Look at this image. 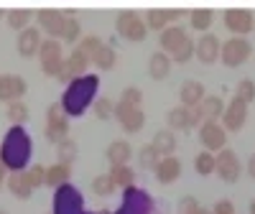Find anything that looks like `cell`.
Here are the masks:
<instances>
[{"label":"cell","mask_w":255,"mask_h":214,"mask_svg":"<svg viewBox=\"0 0 255 214\" xmlns=\"http://www.w3.org/2000/svg\"><path fill=\"white\" fill-rule=\"evenodd\" d=\"M115 28L125 41H133V44H140V41L145 38V33H148V26H145L143 15L135 13V10H120L118 18H115Z\"/></svg>","instance_id":"cell-5"},{"label":"cell","mask_w":255,"mask_h":214,"mask_svg":"<svg viewBox=\"0 0 255 214\" xmlns=\"http://www.w3.org/2000/svg\"><path fill=\"white\" fill-rule=\"evenodd\" d=\"M100 46H102V41H100L97 36H87V38H82V41H79V46H77V49H79L84 56H87V59H90V64H92V56L97 54V49H100Z\"/></svg>","instance_id":"cell-43"},{"label":"cell","mask_w":255,"mask_h":214,"mask_svg":"<svg viewBox=\"0 0 255 214\" xmlns=\"http://www.w3.org/2000/svg\"><path fill=\"white\" fill-rule=\"evenodd\" d=\"M92 112L97 120H110V117H115V102L108 97H97L92 105Z\"/></svg>","instance_id":"cell-35"},{"label":"cell","mask_w":255,"mask_h":214,"mask_svg":"<svg viewBox=\"0 0 255 214\" xmlns=\"http://www.w3.org/2000/svg\"><path fill=\"white\" fill-rule=\"evenodd\" d=\"M77 153H79V148H77V143H74L72 138L61 140V143L56 145V156H59V163H64V166H72V163L77 161Z\"/></svg>","instance_id":"cell-34"},{"label":"cell","mask_w":255,"mask_h":214,"mask_svg":"<svg viewBox=\"0 0 255 214\" xmlns=\"http://www.w3.org/2000/svg\"><path fill=\"white\" fill-rule=\"evenodd\" d=\"M115 61H118V54H115V49L108 46V44H102V46L97 49V54L92 56V64H95L97 69H102V72H110V69L115 67Z\"/></svg>","instance_id":"cell-30"},{"label":"cell","mask_w":255,"mask_h":214,"mask_svg":"<svg viewBox=\"0 0 255 214\" xmlns=\"http://www.w3.org/2000/svg\"><path fill=\"white\" fill-rule=\"evenodd\" d=\"M225 26L235 36L245 38V33H250L255 28V13L248 8H227L225 10Z\"/></svg>","instance_id":"cell-13"},{"label":"cell","mask_w":255,"mask_h":214,"mask_svg":"<svg viewBox=\"0 0 255 214\" xmlns=\"http://www.w3.org/2000/svg\"><path fill=\"white\" fill-rule=\"evenodd\" d=\"M44 135H46V140L54 143V145H59L61 140L69 138V117L64 115V110H61L59 102L49 105V110H46V127H44Z\"/></svg>","instance_id":"cell-7"},{"label":"cell","mask_w":255,"mask_h":214,"mask_svg":"<svg viewBox=\"0 0 255 214\" xmlns=\"http://www.w3.org/2000/svg\"><path fill=\"white\" fill-rule=\"evenodd\" d=\"M5 179H8V168H5V163H3V161H0V184H3Z\"/></svg>","instance_id":"cell-48"},{"label":"cell","mask_w":255,"mask_h":214,"mask_svg":"<svg viewBox=\"0 0 255 214\" xmlns=\"http://www.w3.org/2000/svg\"><path fill=\"white\" fill-rule=\"evenodd\" d=\"M5 115H8V120L13 122V125H23L26 120H28V107L23 105V102H10L8 105V110H5Z\"/></svg>","instance_id":"cell-40"},{"label":"cell","mask_w":255,"mask_h":214,"mask_svg":"<svg viewBox=\"0 0 255 214\" xmlns=\"http://www.w3.org/2000/svg\"><path fill=\"white\" fill-rule=\"evenodd\" d=\"M26 176H28L31 186H33V189H38V186H44V179H46V168H44V166H38V163H33L31 168H26Z\"/></svg>","instance_id":"cell-45"},{"label":"cell","mask_w":255,"mask_h":214,"mask_svg":"<svg viewBox=\"0 0 255 214\" xmlns=\"http://www.w3.org/2000/svg\"><path fill=\"white\" fill-rule=\"evenodd\" d=\"M0 214H5V212H0Z\"/></svg>","instance_id":"cell-51"},{"label":"cell","mask_w":255,"mask_h":214,"mask_svg":"<svg viewBox=\"0 0 255 214\" xmlns=\"http://www.w3.org/2000/svg\"><path fill=\"white\" fill-rule=\"evenodd\" d=\"M253 31H255V28H253Z\"/></svg>","instance_id":"cell-52"},{"label":"cell","mask_w":255,"mask_h":214,"mask_svg":"<svg viewBox=\"0 0 255 214\" xmlns=\"http://www.w3.org/2000/svg\"><path fill=\"white\" fill-rule=\"evenodd\" d=\"M51 214H84V199L72 184H64L54 191V212Z\"/></svg>","instance_id":"cell-9"},{"label":"cell","mask_w":255,"mask_h":214,"mask_svg":"<svg viewBox=\"0 0 255 214\" xmlns=\"http://www.w3.org/2000/svg\"><path fill=\"white\" fill-rule=\"evenodd\" d=\"M69 176H72V166H64V163H54L46 168V179H44V186H51V189H59L64 184H69Z\"/></svg>","instance_id":"cell-29"},{"label":"cell","mask_w":255,"mask_h":214,"mask_svg":"<svg viewBox=\"0 0 255 214\" xmlns=\"http://www.w3.org/2000/svg\"><path fill=\"white\" fill-rule=\"evenodd\" d=\"M115 189H118V186L113 184L110 174H100V176H95V179H92V191H95L97 197H110Z\"/></svg>","instance_id":"cell-39"},{"label":"cell","mask_w":255,"mask_h":214,"mask_svg":"<svg viewBox=\"0 0 255 214\" xmlns=\"http://www.w3.org/2000/svg\"><path fill=\"white\" fill-rule=\"evenodd\" d=\"M38 61H41V72L46 77H59L64 69V49L59 38H46L38 49Z\"/></svg>","instance_id":"cell-6"},{"label":"cell","mask_w":255,"mask_h":214,"mask_svg":"<svg viewBox=\"0 0 255 214\" xmlns=\"http://www.w3.org/2000/svg\"><path fill=\"white\" fill-rule=\"evenodd\" d=\"M197 110H199L202 122H217V120L222 117V112H225V102H222V97H217V95H207V97L197 105Z\"/></svg>","instance_id":"cell-23"},{"label":"cell","mask_w":255,"mask_h":214,"mask_svg":"<svg viewBox=\"0 0 255 214\" xmlns=\"http://www.w3.org/2000/svg\"><path fill=\"white\" fill-rule=\"evenodd\" d=\"M41 44H44V38H41V31L28 26L26 31H20V36H18V54H20V56H26V59H31V56L38 54Z\"/></svg>","instance_id":"cell-22"},{"label":"cell","mask_w":255,"mask_h":214,"mask_svg":"<svg viewBox=\"0 0 255 214\" xmlns=\"http://www.w3.org/2000/svg\"><path fill=\"white\" fill-rule=\"evenodd\" d=\"M79 33H82L79 20H77L74 15H67V20H64V28H61V41L74 44V41H79Z\"/></svg>","instance_id":"cell-37"},{"label":"cell","mask_w":255,"mask_h":214,"mask_svg":"<svg viewBox=\"0 0 255 214\" xmlns=\"http://www.w3.org/2000/svg\"><path fill=\"white\" fill-rule=\"evenodd\" d=\"M87 67H90V59L84 56L79 49H74L67 59H64V69H61V74H59L56 79L64 82V84H69V82H74V79H79V77L87 74Z\"/></svg>","instance_id":"cell-16"},{"label":"cell","mask_w":255,"mask_h":214,"mask_svg":"<svg viewBox=\"0 0 255 214\" xmlns=\"http://www.w3.org/2000/svg\"><path fill=\"white\" fill-rule=\"evenodd\" d=\"M158 161H161V156L156 153V148H153L151 143L140 148V153H138V163H140V168H148V171H153V168L158 166Z\"/></svg>","instance_id":"cell-38"},{"label":"cell","mask_w":255,"mask_h":214,"mask_svg":"<svg viewBox=\"0 0 255 214\" xmlns=\"http://www.w3.org/2000/svg\"><path fill=\"white\" fill-rule=\"evenodd\" d=\"M248 212H250V214H255V199H253V202L248 204Z\"/></svg>","instance_id":"cell-49"},{"label":"cell","mask_w":255,"mask_h":214,"mask_svg":"<svg viewBox=\"0 0 255 214\" xmlns=\"http://www.w3.org/2000/svg\"><path fill=\"white\" fill-rule=\"evenodd\" d=\"M120 102H123V105H130V107H140L143 92H140L138 87H125L123 95H120Z\"/></svg>","instance_id":"cell-44"},{"label":"cell","mask_w":255,"mask_h":214,"mask_svg":"<svg viewBox=\"0 0 255 214\" xmlns=\"http://www.w3.org/2000/svg\"><path fill=\"white\" fill-rule=\"evenodd\" d=\"M110 179L118 189H128V186H135V171L130 166H113L110 168Z\"/></svg>","instance_id":"cell-31"},{"label":"cell","mask_w":255,"mask_h":214,"mask_svg":"<svg viewBox=\"0 0 255 214\" xmlns=\"http://www.w3.org/2000/svg\"><path fill=\"white\" fill-rule=\"evenodd\" d=\"M184 10L181 8H151V10H145L143 20H145V26L151 28V31H166L168 23L176 18H181Z\"/></svg>","instance_id":"cell-19"},{"label":"cell","mask_w":255,"mask_h":214,"mask_svg":"<svg viewBox=\"0 0 255 214\" xmlns=\"http://www.w3.org/2000/svg\"><path fill=\"white\" fill-rule=\"evenodd\" d=\"M28 84L20 74H3L0 77V102H18L20 97L26 95Z\"/></svg>","instance_id":"cell-17"},{"label":"cell","mask_w":255,"mask_h":214,"mask_svg":"<svg viewBox=\"0 0 255 214\" xmlns=\"http://www.w3.org/2000/svg\"><path fill=\"white\" fill-rule=\"evenodd\" d=\"M151 145L156 148V153H158L161 158L174 156V151H176V135H174V130H158V133L153 135Z\"/></svg>","instance_id":"cell-28"},{"label":"cell","mask_w":255,"mask_h":214,"mask_svg":"<svg viewBox=\"0 0 255 214\" xmlns=\"http://www.w3.org/2000/svg\"><path fill=\"white\" fill-rule=\"evenodd\" d=\"M220 51H222V44L215 33H202V38L194 44V56L202 64H215L220 59Z\"/></svg>","instance_id":"cell-20"},{"label":"cell","mask_w":255,"mask_h":214,"mask_svg":"<svg viewBox=\"0 0 255 214\" xmlns=\"http://www.w3.org/2000/svg\"><path fill=\"white\" fill-rule=\"evenodd\" d=\"M156 212V202L151 199V194L138 186H128L123 189V204L120 209H115L113 214H153Z\"/></svg>","instance_id":"cell-4"},{"label":"cell","mask_w":255,"mask_h":214,"mask_svg":"<svg viewBox=\"0 0 255 214\" xmlns=\"http://www.w3.org/2000/svg\"><path fill=\"white\" fill-rule=\"evenodd\" d=\"M97 90H100V77L97 74H84L74 82L67 84V90L61 95V110L67 117H79L90 110L97 100Z\"/></svg>","instance_id":"cell-1"},{"label":"cell","mask_w":255,"mask_h":214,"mask_svg":"<svg viewBox=\"0 0 255 214\" xmlns=\"http://www.w3.org/2000/svg\"><path fill=\"white\" fill-rule=\"evenodd\" d=\"M189 18H191V28L207 33L209 26H212V20H215V10H209V8H194V10L189 13Z\"/></svg>","instance_id":"cell-32"},{"label":"cell","mask_w":255,"mask_h":214,"mask_svg":"<svg viewBox=\"0 0 255 214\" xmlns=\"http://www.w3.org/2000/svg\"><path fill=\"white\" fill-rule=\"evenodd\" d=\"M84 214H110L108 209H102V212H84Z\"/></svg>","instance_id":"cell-50"},{"label":"cell","mask_w":255,"mask_h":214,"mask_svg":"<svg viewBox=\"0 0 255 214\" xmlns=\"http://www.w3.org/2000/svg\"><path fill=\"white\" fill-rule=\"evenodd\" d=\"M215 174L225 181V184H235L243 174V163L238 158L235 151H230V148H225V151H220L215 156Z\"/></svg>","instance_id":"cell-10"},{"label":"cell","mask_w":255,"mask_h":214,"mask_svg":"<svg viewBox=\"0 0 255 214\" xmlns=\"http://www.w3.org/2000/svg\"><path fill=\"white\" fill-rule=\"evenodd\" d=\"M168 72H171V56H166L163 51H156L148 59V74H151V79L161 82L168 77Z\"/></svg>","instance_id":"cell-27"},{"label":"cell","mask_w":255,"mask_h":214,"mask_svg":"<svg viewBox=\"0 0 255 214\" xmlns=\"http://www.w3.org/2000/svg\"><path fill=\"white\" fill-rule=\"evenodd\" d=\"M250 54H253L250 41H248V38H243V36H232V38H227L225 44H222L220 59H222L225 67L235 69V67H243V64L250 59Z\"/></svg>","instance_id":"cell-8"},{"label":"cell","mask_w":255,"mask_h":214,"mask_svg":"<svg viewBox=\"0 0 255 214\" xmlns=\"http://www.w3.org/2000/svg\"><path fill=\"white\" fill-rule=\"evenodd\" d=\"M31 15H33V13H31L28 8H13V10L5 13V23H8L10 28H15V31H26Z\"/></svg>","instance_id":"cell-33"},{"label":"cell","mask_w":255,"mask_h":214,"mask_svg":"<svg viewBox=\"0 0 255 214\" xmlns=\"http://www.w3.org/2000/svg\"><path fill=\"white\" fill-rule=\"evenodd\" d=\"M245 171H248V174H250V176L255 179V153H253V156L248 158V166H245Z\"/></svg>","instance_id":"cell-47"},{"label":"cell","mask_w":255,"mask_h":214,"mask_svg":"<svg viewBox=\"0 0 255 214\" xmlns=\"http://www.w3.org/2000/svg\"><path fill=\"white\" fill-rule=\"evenodd\" d=\"M179 214H212V209L202 207L194 197H181L179 199Z\"/></svg>","instance_id":"cell-41"},{"label":"cell","mask_w":255,"mask_h":214,"mask_svg":"<svg viewBox=\"0 0 255 214\" xmlns=\"http://www.w3.org/2000/svg\"><path fill=\"white\" fill-rule=\"evenodd\" d=\"M31 153H33L31 135L23 130V125H13L5 133L3 143H0V161L5 163V168L10 171V174H15V171L28 168Z\"/></svg>","instance_id":"cell-2"},{"label":"cell","mask_w":255,"mask_h":214,"mask_svg":"<svg viewBox=\"0 0 255 214\" xmlns=\"http://www.w3.org/2000/svg\"><path fill=\"white\" fill-rule=\"evenodd\" d=\"M194 171H197L199 176H209V174H215V153L202 151V153L194 158Z\"/></svg>","instance_id":"cell-36"},{"label":"cell","mask_w":255,"mask_h":214,"mask_svg":"<svg viewBox=\"0 0 255 214\" xmlns=\"http://www.w3.org/2000/svg\"><path fill=\"white\" fill-rule=\"evenodd\" d=\"M5 184H8V189H10V194L18 197V199H28L33 191H36V189L31 186L28 176H26V171H15V174H10V176L5 179Z\"/></svg>","instance_id":"cell-25"},{"label":"cell","mask_w":255,"mask_h":214,"mask_svg":"<svg viewBox=\"0 0 255 214\" xmlns=\"http://www.w3.org/2000/svg\"><path fill=\"white\" fill-rule=\"evenodd\" d=\"M235 97L243 100L245 105H250L255 100V82L253 79H240L238 82V90H235Z\"/></svg>","instance_id":"cell-42"},{"label":"cell","mask_w":255,"mask_h":214,"mask_svg":"<svg viewBox=\"0 0 255 214\" xmlns=\"http://www.w3.org/2000/svg\"><path fill=\"white\" fill-rule=\"evenodd\" d=\"M36 20H38L41 31L49 33V38H61V28H64L67 15H64V10H56V8H41L36 13Z\"/></svg>","instance_id":"cell-18"},{"label":"cell","mask_w":255,"mask_h":214,"mask_svg":"<svg viewBox=\"0 0 255 214\" xmlns=\"http://www.w3.org/2000/svg\"><path fill=\"white\" fill-rule=\"evenodd\" d=\"M204 84L197 82V79H186L179 90V100H181V107H197L202 100H204Z\"/></svg>","instance_id":"cell-24"},{"label":"cell","mask_w":255,"mask_h":214,"mask_svg":"<svg viewBox=\"0 0 255 214\" xmlns=\"http://www.w3.org/2000/svg\"><path fill=\"white\" fill-rule=\"evenodd\" d=\"M212 214H235V207H232L230 199H220L215 204V209H212Z\"/></svg>","instance_id":"cell-46"},{"label":"cell","mask_w":255,"mask_h":214,"mask_svg":"<svg viewBox=\"0 0 255 214\" xmlns=\"http://www.w3.org/2000/svg\"><path fill=\"white\" fill-rule=\"evenodd\" d=\"M166 122H168V130H181V133H189L191 127L202 125V117H199V110L197 107H174V110H168L166 115Z\"/></svg>","instance_id":"cell-11"},{"label":"cell","mask_w":255,"mask_h":214,"mask_svg":"<svg viewBox=\"0 0 255 214\" xmlns=\"http://www.w3.org/2000/svg\"><path fill=\"white\" fill-rule=\"evenodd\" d=\"M199 143L204 145V151L220 153L227 145V130L220 122H202L199 125Z\"/></svg>","instance_id":"cell-12"},{"label":"cell","mask_w":255,"mask_h":214,"mask_svg":"<svg viewBox=\"0 0 255 214\" xmlns=\"http://www.w3.org/2000/svg\"><path fill=\"white\" fill-rule=\"evenodd\" d=\"M161 51L166 56H171V61L176 64H186L194 56V41L189 38L186 28L168 26L166 31H161Z\"/></svg>","instance_id":"cell-3"},{"label":"cell","mask_w":255,"mask_h":214,"mask_svg":"<svg viewBox=\"0 0 255 214\" xmlns=\"http://www.w3.org/2000/svg\"><path fill=\"white\" fill-rule=\"evenodd\" d=\"M105 156H108L110 166H128V161H130V156H133V148H130L128 140H113L108 145V153Z\"/></svg>","instance_id":"cell-26"},{"label":"cell","mask_w":255,"mask_h":214,"mask_svg":"<svg viewBox=\"0 0 255 214\" xmlns=\"http://www.w3.org/2000/svg\"><path fill=\"white\" fill-rule=\"evenodd\" d=\"M115 120L120 122V127L125 133H138L145 125V115H143L140 107H130V105H123V102L115 105Z\"/></svg>","instance_id":"cell-15"},{"label":"cell","mask_w":255,"mask_h":214,"mask_svg":"<svg viewBox=\"0 0 255 214\" xmlns=\"http://www.w3.org/2000/svg\"><path fill=\"white\" fill-rule=\"evenodd\" d=\"M248 122V105L238 97H232L225 105V112H222V127L227 133H238L243 130V125Z\"/></svg>","instance_id":"cell-14"},{"label":"cell","mask_w":255,"mask_h":214,"mask_svg":"<svg viewBox=\"0 0 255 214\" xmlns=\"http://www.w3.org/2000/svg\"><path fill=\"white\" fill-rule=\"evenodd\" d=\"M153 174H156V181L168 186V184H174L179 176H181V161L176 156H166L158 161V166L153 168Z\"/></svg>","instance_id":"cell-21"}]
</instances>
